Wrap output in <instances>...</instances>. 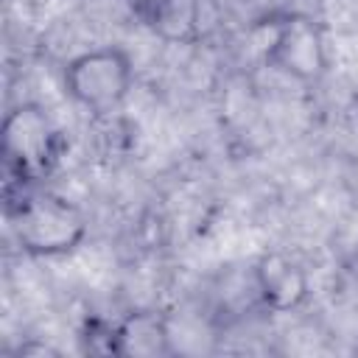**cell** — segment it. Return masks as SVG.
<instances>
[{
	"label": "cell",
	"mask_w": 358,
	"mask_h": 358,
	"mask_svg": "<svg viewBox=\"0 0 358 358\" xmlns=\"http://www.w3.org/2000/svg\"><path fill=\"white\" fill-rule=\"evenodd\" d=\"M8 221L17 246L28 257L73 255L90 235V221L84 210L53 190L25 193L8 210Z\"/></svg>",
	"instance_id": "6da1fadb"
},
{
	"label": "cell",
	"mask_w": 358,
	"mask_h": 358,
	"mask_svg": "<svg viewBox=\"0 0 358 358\" xmlns=\"http://www.w3.org/2000/svg\"><path fill=\"white\" fill-rule=\"evenodd\" d=\"M134 59L120 45H98L76 53L62 67V87L87 112H112L134 90Z\"/></svg>",
	"instance_id": "7a4b0ae2"
},
{
	"label": "cell",
	"mask_w": 358,
	"mask_h": 358,
	"mask_svg": "<svg viewBox=\"0 0 358 358\" xmlns=\"http://www.w3.org/2000/svg\"><path fill=\"white\" fill-rule=\"evenodd\" d=\"M263 59L271 70L299 84H316L330 70L324 28L308 14H285L274 20Z\"/></svg>",
	"instance_id": "3957f363"
},
{
	"label": "cell",
	"mask_w": 358,
	"mask_h": 358,
	"mask_svg": "<svg viewBox=\"0 0 358 358\" xmlns=\"http://www.w3.org/2000/svg\"><path fill=\"white\" fill-rule=\"evenodd\" d=\"M3 157L14 173L22 179H36L53 168L59 159V126L42 103L22 101L11 106L3 117Z\"/></svg>",
	"instance_id": "277c9868"
},
{
	"label": "cell",
	"mask_w": 358,
	"mask_h": 358,
	"mask_svg": "<svg viewBox=\"0 0 358 358\" xmlns=\"http://www.w3.org/2000/svg\"><path fill=\"white\" fill-rule=\"evenodd\" d=\"M252 280H255V294L260 305L274 313L296 310L310 294L308 268L285 252L260 255L252 268Z\"/></svg>",
	"instance_id": "5b68a950"
},
{
	"label": "cell",
	"mask_w": 358,
	"mask_h": 358,
	"mask_svg": "<svg viewBox=\"0 0 358 358\" xmlns=\"http://www.w3.org/2000/svg\"><path fill=\"white\" fill-rule=\"evenodd\" d=\"M112 350L131 358H157L171 355V330L168 322L154 310H134L112 327Z\"/></svg>",
	"instance_id": "8992f818"
},
{
	"label": "cell",
	"mask_w": 358,
	"mask_h": 358,
	"mask_svg": "<svg viewBox=\"0 0 358 358\" xmlns=\"http://www.w3.org/2000/svg\"><path fill=\"white\" fill-rule=\"evenodd\" d=\"M129 14L154 34H173L179 22H193V3L190 0H123Z\"/></svg>",
	"instance_id": "52a82bcc"
}]
</instances>
